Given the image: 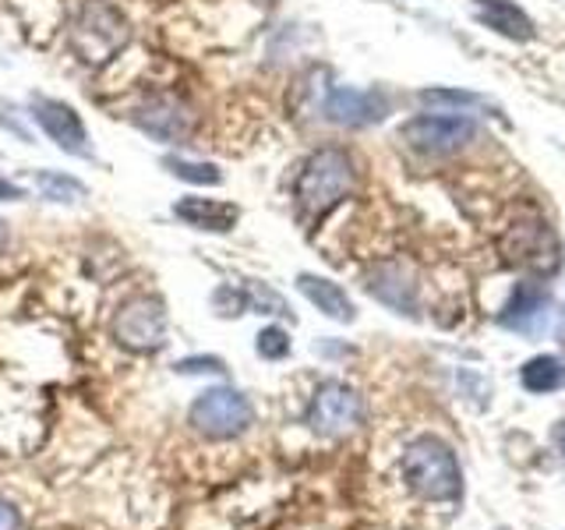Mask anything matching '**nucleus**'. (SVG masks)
<instances>
[{
  "label": "nucleus",
  "instance_id": "412c9836",
  "mask_svg": "<svg viewBox=\"0 0 565 530\" xmlns=\"http://www.w3.org/2000/svg\"><path fill=\"white\" fill-rule=\"evenodd\" d=\"M258 353L265 361H282L290 353V336L282 332L279 326H265L262 332H258Z\"/></svg>",
  "mask_w": 565,
  "mask_h": 530
},
{
  "label": "nucleus",
  "instance_id": "1a4fd4ad",
  "mask_svg": "<svg viewBox=\"0 0 565 530\" xmlns=\"http://www.w3.org/2000/svg\"><path fill=\"white\" fill-rule=\"evenodd\" d=\"M477 124L463 114H428L403 124V138L420 152H456L473 141Z\"/></svg>",
  "mask_w": 565,
  "mask_h": 530
},
{
  "label": "nucleus",
  "instance_id": "f8f14e48",
  "mask_svg": "<svg viewBox=\"0 0 565 530\" xmlns=\"http://www.w3.org/2000/svg\"><path fill=\"white\" fill-rule=\"evenodd\" d=\"M547 305H552V290H547L544 283H537V279H523V283L512 287L505 308L499 315V322L509 326V329H516V332H534L544 322Z\"/></svg>",
  "mask_w": 565,
  "mask_h": 530
},
{
  "label": "nucleus",
  "instance_id": "ddd939ff",
  "mask_svg": "<svg viewBox=\"0 0 565 530\" xmlns=\"http://www.w3.org/2000/svg\"><path fill=\"white\" fill-rule=\"evenodd\" d=\"M173 216L205 230V234H230L241 223V205L237 202H223V199H202V194H188V199H177Z\"/></svg>",
  "mask_w": 565,
  "mask_h": 530
},
{
  "label": "nucleus",
  "instance_id": "393cba45",
  "mask_svg": "<svg viewBox=\"0 0 565 530\" xmlns=\"http://www.w3.org/2000/svg\"><path fill=\"white\" fill-rule=\"evenodd\" d=\"M14 199H25V191L11 181H0V202H14Z\"/></svg>",
  "mask_w": 565,
  "mask_h": 530
},
{
  "label": "nucleus",
  "instance_id": "aec40b11",
  "mask_svg": "<svg viewBox=\"0 0 565 530\" xmlns=\"http://www.w3.org/2000/svg\"><path fill=\"white\" fill-rule=\"evenodd\" d=\"M163 167L177 177V181L188 184H220L223 173L216 163H199V159H181V156H167Z\"/></svg>",
  "mask_w": 565,
  "mask_h": 530
},
{
  "label": "nucleus",
  "instance_id": "4be33fe9",
  "mask_svg": "<svg viewBox=\"0 0 565 530\" xmlns=\"http://www.w3.org/2000/svg\"><path fill=\"white\" fill-rule=\"evenodd\" d=\"M420 103H446V106H481V96L456 93V88H424Z\"/></svg>",
  "mask_w": 565,
  "mask_h": 530
},
{
  "label": "nucleus",
  "instance_id": "bb28decb",
  "mask_svg": "<svg viewBox=\"0 0 565 530\" xmlns=\"http://www.w3.org/2000/svg\"><path fill=\"white\" fill-rule=\"evenodd\" d=\"M555 442H558V449L565 456V421H558V428H555Z\"/></svg>",
  "mask_w": 565,
  "mask_h": 530
},
{
  "label": "nucleus",
  "instance_id": "dca6fc26",
  "mask_svg": "<svg viewBox=\"0 0 565 530\" xmlns=\"http://www.w3.org/2000/svg\"><path fill=\"white\" fill-rule=\"evenodd\" d=\"M297 290L305 294L322 315L335 318V322H353V318H358V311H353V300L347 297V290L340 287V283L326 279V276L300 273L297 276Z\"/></svg>",
  "mask_w": 565,
  "mask_h": 530
},
{
  "label": "nucleus",
  "instance_id": "6e6552de",
  "mask_svg": "<svg viewBox=\"0 0 565 530\" xmlns=\"http://www.w3.org/2000/svg\"><path fill=\"white\" fill-rule=\"evenodd\" d=\"M364 421V400L343 382L318 385V393L308 406V424L318 435H347Z\"/></svg>",
  "mask_w": 565,
  "mask_h": 530
},
{
  "label": "nucleus",
  "instance_id": "423d86ee",
  "mask_svg": "<svg viewBox=\"0 0 565 530\" xmlns=\"http://www.w3.org/2000/svg\"><path fill=\"white\" fill-rule=\"evenodd\" d=\"M502 255L516 269H530L537 276L555 273L562 265V247L552 226L544 223H516L509 226V234L502 237Z\"/></svg>",
  "mask_w": 565,
  "mask_h": 530
},
{
  "label": "nucleus",
  "instance_id": "a878e982",
  "mask_svg": "<svg viewBox=\"0 0 565 530\" xmlns=\"http://www.w3.org/2000/svg\"><path fill=\"white\" fill-rule=\"evenodd\" d=\"M11 244V223L0 220V255H4V247Z\"/></svg>",
  "mask_w": 565,
  "mask_h": 530
},
{
  "label": "nucleus",
  "instance_id": "39448f33",
  "mask_svg": "<svg viewBox=\"0 0 565 530\" xmlns=\"http://www.w3.org/2000/svg\"><path fill=\"white\" fill-rule=\"evenodd\" d=\"M114 340L131 353H152L167 343V305L156 294H138L124 300L114 315Z\"/></svg>",
  "mask_w": 565,
  "mask_h": 530
},
{
  "label": "nucleus",
  "instance_id": "9b49d317",
  "mask_svg": "<svg viewBox=\"0 0 565 530\" xmlns=\"http://www.w3.org/2000/svg\"><path fill=\"white\" fill-rule=\"evenodd\" d=\"M131 120L149 138L167 141V146H177V141H188L194 135V114L184 103H173V99H152L146 106H138Z\"/></svg>",
  "mask_w": 565,
  "mask_h": 530
},
{
  "label": "nucleus",
  "instance_id": "f3484780",
  "mask_svg": "<svg viewBox=\"0 0 565 530\" xmlns=\"http://www.w3.org/2000/svg\"><path fill=\"white\" fill-rule=\"evenodd\" d=\"M523 385L530 393H555V389L565 385V361L552 358V353H544V358H534L526 361L523 371H520Z\"/></svg>",
  "mask_w": 565,
  "mask_h": 530
},
{
  "label": "nucleus",
  "instance_id": "4468645a",
  "mask_svg": "<svg viewBox=\"0 0 565 530\" xmlns=\"http://www.w3.org/2000/svg\"><path fill=\"white\" fill-rule=\"evenodd\" d=\"M367 290L375 294L382 305H388V308L399 311V315H414L417 311V283L396 262L371 269L367 273Z\"/></svg>",
  "mask_w": 565,
  "mask_h": 530
},
{
  "label": "nucleus",
  "instance_id": "5701e85b",
  "mask_svg": "<svg viewBox=\"0 0 565 530\" xmlns=\"http://www.w3.org/2000/svg\"><path fill=\"white\" fill-rule=\"evenodd\" d=\"M177 371L181 375H202V371H226V364L220 358H188V361H177Z\"/></svg>",
  "mask_w": 565,
  "mask_h": 530
},
{
  "label": "nucleus",
  "instance_id": "7ed1b4c3",
  "mask_svg": "<svg viewBox=\"0 0 565 530\" xmlns=\"http://www.w3.org/2000/svg\"><path fill=\"white\" fill-rule=\"evenodd\" d=\"M131 43V22L110 0H85L71 22V50L88 67H99Z\"/></svg>",
  "mask_w": 565,
  "mask_h": 530
},
{
  "label": "nucleus",
  "instance_id": "20e7f679",
  "mask_svg": "<svg viewBox=\"0 0 565 530\" xmlns=\"http://www.w3.org/2000/svg\"><path fill=\"white\" fill-rule=\"evenodd\" d=\"M191 428L205 438H234L241 432L252 428L255 406L237 389H205V393L191 403L188 411Z\"/></svg>",
  "mask_w": 565,
  "mask_h": 530
},
{
  "label": "nucleus",
  "instance_id": "b1692460",
  "mask_svg": "<svg viewBox=\"0 0 565 530\" xmlns=\"http://www.w3.org/2000/svg\"><path fill=\"white\" fill-rule=\"evenodd\" d=\"M0 530H22V517L11 502H0Z\"/></svg>",
  "mask_w": 565,
  "mask_h": 530
},
{
  "label": "nucleus",
  "instance_id": "2eb2a0df",
  "mask_svg": "<svg viewBox=\"0 0 565 530\" xmlns=\"http://www.w3.org/2000/svg\"><path fill=\"white\" fill-rule=\"evenodd\" d=\"M473 18L484 22L488 29H494L499 35H509V40H520V43L537 35L530 14L520 4H512V0H473Z\"/></svg>",
  "mask_w": 565,
  "mask_h": 530
},
{
  "label": "nucleus",
  "instance_id": "f257e3e1",
  "mask_svg": "<svg viewBox=\"0 0 565 530\" xmlns=\"http://www.w3.org/2000/svg\"><path fill=\"white\" fill-rule=\"evenodd\" d=\"M358 184L353 159L343 149H318L308 156L305 170L297 177V212L305 223H318L329 209L340 205Z\"/></svg>",
  "mask_w": 565,
  "mask_h": 530
},
{
  "label": "nucleus",
  "instance_id": "9d476101",
  "mask_svg": "<svg viewBox=\"0 0 565 530\" xmlns=\"http://www.w3.org/2000/svg\"><path fill=\"white\" fill-rule=\"evenodd\" d=\"M385 114H388V99L379 88L335 85L326 96V117L343 124V128H367V124H379Z\"/></svg>",
  "mask_w": 565,
  "mask_h": 530
},
{
  "label": "nucleus",
  "instance_id": "cd10ccee",
  "mask_svg": "<svg viewBox=\"0 0 565 530\" xmlns=\"http://www.w3.org/2000/svg\"><path fill=\"white\" fill-rule=\"evenodd\" d=\"M562 343H565V326H562Z\"/></svg>",
  "mask_w": 565,
  "mask_h": 530
},
{
  "label": "nucleus",
  "instance_id": "6ab92c4d",
  "mask_svg": "<svg viewBox=\"0 0 565 530\" xmlns=\"http://www.w3.org/2000/svg\"><path fill=\"white\" fill-rule=\"evenodd\" d=\"M241 297H244V311H262V315L290 318V305L273 287H265L262 279H244L241 283Z\"/></svg>",
  "mask_w": 565,
  "mask_h": 530
},
{
  "label": "nucleus",
  "instance_id": "a211bd4d",
  "mask_svg": "<svg viewBox=\"0 0 565 530\" xmlns=\"http://www.w3.org/2000/svg\"><path fill=\"white\" fill-rule=\"evenodd\" d=\"M35 191H40L43 199L61 202V205H71L88 194L82 181H75V177H67L61 170H35Z\"/></svg>",
  "mask_w": 565,
  "mask_h": 530
},
{
  "label": "nucleus",
  "instance_id": "0eeeda50",
  "mask_svg": "<svg viewBox=\"0 0 565 530\" xmlns=\"http://www.w3.org/2000/svg\"><path fill=\"white\" fill-rule=\"evenodd\" d=\"M32 120L40 124V131L67 156H78V159H93V138H88L85 120L78 117L75 106H67L61 99H46V96H35L29 106Z\"/></svg>",
  "mask_w": 565,
  "mask_h": 530
},
{
  "label": "nucleus",
  "instance_id": "f03ea898",
  "mask_svg": "<svg viewBox=\"0 0 565 530\" xmlns=\"http://www.w3.org/2000/svg\"><path fill=\"white\" fill-rule=\"evenodd\" d=\"M403 481L424 502H456L463 491V474H459L452 449L435 435H420L406 446Z\"/></svg>",
  "mask_w": 565,
  "mask_h": 530
}]
</instances>
